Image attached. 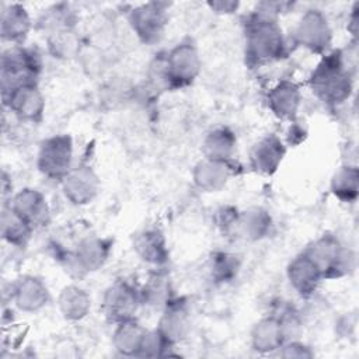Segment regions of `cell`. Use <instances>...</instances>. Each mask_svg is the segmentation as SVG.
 <instances>
[{
  "mask_svg": "<svg viewBox=\"0 0 359 359\" xmlns=\"http://www.w3.org/2000/svg\"><path fill=\"white\" fill-rule=\"evenodd\" d=\"M233 144L234 142H233L231 133L226 132L224 129L212 132L205 142L208 158L227 160L230 151L233 150Z\"/></svg>",
  "mask_w": 359,
  "mask_h": 359,
  "instance_id": "44dd1931",
  "label": "cell"
},
{
  "mask_svg": "<svg viewBox=\"0 0 359 359\" xmlns=\"http://www.w3.org/2000/svg\"><path fill=\"white\" fill-rule=\"evenodd\" d=\"M65 189L69 196L77 203H83L95 192V177L90 170H77L70 174H66Z\"/></svg>",
  "mask_w": 359,
  "mask_h": 359,
  "instance_id": "5bb4252c",
  "label": "cell"
},
{
  "mask_svg": "<svg viewBox=\"0 0 359 359\" xmlns=\"http://www.w3.org/2000/svg\"><path fill=\"white\" fill-rule=\"evenodd\" d=\"M72 157V144L69 137L59 136L46 140L39 153V165L43 172L52 177L67 174Z\"/></svg>",
  "mask_w": 359,
  "mask_h": 359,
  "instance_id": "52a82bcc",
  "label": "cell"
},
{
  "mask_svg": "<svg viewBox=\"0 0 359 359\" xmlns=\"http://www.w3.org/2000/svg\"><path fill=\"white\" fill-rule=\"evenodd\" d=\"M282 143L276 137L271 136L255 144L251 153V160L257 170L271 172L278 167L279 161L282 160Z\"/></svg>",
  "mask_w": 359,
  "mask_h": 359,
  "instance_id": "4fadbf2b",
  "label": "cell"
},
{
  "mask_svg": "<svg viewBox=\"0 0 359 359\" xmlns=\"http://www.w3.org/2000/svg\"><path fill=\"white\" fill-rule=\"evenodd\" d=\"M167 80L184 84L189 83L198 73L199 59L195 48L191 43L178 45L165 59Z\"/></svg>",
  "mask_w": 359,
  "mask_h": 359,
  "instance_id": "8992f818",
  "label": "cell"
},
{
  "mask_svg": "<svg viewBox=\"0 0 359 359\" xmlns=\"http://www.w3.org/2000/svg\"><path fill=\"white\" fill-rule=\"evenodd\" d=\"M289 279L290 283L302 293H311L317 283L320 282L321 272L317 268V265L313 262V259L307 255L303 254L300 257H297L289 266Z\"/></svg>",
  "mask_w": 359,
  "mask_h": 359,
  "instance_id": "9c48e42d",
  "label": "cell"
},
{
  "mask_svg": "<svg viewBox=\"0 0 359 359\" xmlns=\"http://www.w3.org/2000/svg\"><path fill=\"white\" fill-rule=\"evenodd\" d=\"M29 29V17L20 4H10L1 13V34L6 39H22Z\"/></svg>",
  "mask_w": 359,
  "mask_h": 359,
  "instance_id": "7c38bea8",
  "label": "cell"
},
{
  "mask_svg": "<svg viewBox=\"0 0 359 359\" xmlns=\"http://www.w3.org/2000/svg\"><path fill=\"white\" fill-rule=\"evenodd\" d=\"M136 250L149 262H161L165 258V248L161 236L157 231H144L136 240Z\"/></svg>",
  "mask_w": 359,
  "mask_h": 359,
  "instance_id": "e0dca14e",
  "label": "cell"
},
{
  "mask_svg": "<svg viewBox=\"0 0 359 359\" xmlns=\"http://www.w3.org/2000/svg\"><path fill=\"white\" fill-rule=\"evenodd\" d=\"M313 87L328 102H339L349 95L351 80L339 59L331 56L318 66L313 76Z\"/></svg>",
  "mask_w": 359,
  "mask_h": 359,
  "instance_id": "3957f363",
  "label": "cell"
},
{
  "mask_svg": "<svg viewBox=\"0 0 359 359\" xmlns=\"http://www.w3.org/2000/svg\"><path fill=\"white\" fill-rule=\"evenodd\" d=\"M128 283L118 282L112 285L105 293V309L109 316H114L118 320L126 321L130 314L136 310L137 296Z\"/></svg>",
  "mask_w": 359,
  "mask_h": 359,
  "instance_id": "ba28073f",
  "label": "cell"
},
{
  "mask_svg": "<svg viewBox=\"0 0 359 359\" xmlns=\"http://www.w3.org/2000/svg\"><path fill=\"white\" fill-rule=\"evenodd\" d=\"M11 108L21 116L35 119L41 115L43 100L34 84H25L11 90Z\"/></svg>",
  "mask_w": 359,
  "mask_h": 359,
  "instance_id": "30bf717a",
  "label": "cell"
},
{
  "mask_svg": "<svg viewBox=\"0 0 359 359\" xmlns=\"http://www.w3.org/2000/svg\"><path fill=\"white\" fill-rule=\"evenodd\" d=\"M60 307L67 317H81L87 311L88 307V297L84 293V290L76 287V286H69L66 287L62 294H60Z\"/></svg>",
  "mask_w": 359,
  "mask_h": 359,
  "instance_id": "d6986e66",
  "label": "cell"
},
{
  "mask_svg": "<svg viewBox=\"0 0 359 359\" xmlns=\"http://www.w3.org/2000/svg\"><path fill=\"white\" fill-rule=\"evenodd\" d=\"M208 6L217 13H233L238 8V3L237 1H213V3H208Z\"/></svg>",
  "mask_w": 359,
  "mask_h": 359,
  "instance_id": "7402d4cb",
  "label": "cell"
},
{
  "mask_svg": "<svg viewBox=\"0 0 359 359\" xmlns=\"http://www.w3.org/2000/svg\"><path fill=\"white\" fill-rule=\"evenodd\" d=\"M165 7L164 3H147L132 10L130 25L144 42L157 41L163 35L167 22Z\"/></svg>",
  "mask_w": 359,
  "mask_h": 359,
  "instance_id": "277c9868",
  "label": "cell"
},
{
  "mask_svg": "<svg viewBox=\"0 0 359 359\" xmlns=\"http://www.w3.org/2000/svg\"><path fill=\"white\" fill-rule=\"evenodd\" d=\"M306 254L317 265L323 278L341 276L352 268L353 257L351 252L330 236L317 240Z\"/></svg>",
  "mask_w": 359,
  "mask_h": 359,
  "instance_id": "7a4b0ae2",
  "label": "cell"
},
{
  "mask_svg": "<svg viewBox=\"0 0 359 359\" xmlns=\"http://www.w3.org/2000/svg\"><path fill=\"white\" fill-rule=\"evenodd\" d=\"M18 293V304L22 307L38 309L46 302V289L41 282L34 278L25 279L17 290Z\"/></svg>",
  "mask_w": 359,
  "mask_h": 359,
  "instance_id": "ffe728a7",
  "label": "cell"
},
{
  "mask_svg": "<svg viewBox=\"0 0 359 359\" xmlns=\"http://www.w3.org/2000/svg\"><path fill=\"white\" fill-rule=\"evenodd\" d=\"M296 35L304 46L313 50H323L328 46L331 41V29L328 21L320 10H307L304 15H302Z\"/></svg>",
  "mask_w": 359,
  "mask_h": 359,
  "instance_id": "5b68a950",
  "label": "cell"
},
{
  "mask_svg": "<svg viewBox=\"0 0 359 359\" xmlns=\"http://www.w3.org/2000/svg\"><path fill=\"white\" fill-rule=\"evenodd\" d=\"M247 45L250 55L259 60L276 57L282 52V31L272 14L265 13L262 8L258 11L248 24Z\"/></svg>",
  "mask_w": 359,
  "mask_h": 359,
  "instance_id": "6da1fadb",
  "label": "cell"
},
{
  "mask_svg": "<svg viewBox=\"0 0 359 359\" xmlns=\"http://www.w3.org/2000/svg\"><path fill=\"white\" fill-rule=\"evenodd\" d=\"M14 202L15 205L13 208V212L17 213L29 226L43 222L45 216L48 215L46 203L43 198L32 189H27L25 192H21Z\"/></svg>",
  "mask_w": 359,
  "mask_h": 359,
  "instance_id": "8fae6325",
  "label": "cell"
},
{
  "mask_svg": "<svg viewBox=\"0 0 359 359\" xmlns=\"http://www.w3.org/2000/svg\"><path fill=\"white\" fill-rule=\"evenodd\" d=\"M299 90L289 83L279 84L271 94V105L279 116H292L299 105Z\"/></svg>",
  "mask_w": 359,
  "mask_h": 359,
  "instance_id": "2e32d148",
  "label": "cell"
},
{
  "mask_svg": "<svg viewBox=\"0 0 359 359\" xmlns=\"http://www.w3.org/2000/svg\"><path fill=\"white\" fill-rule=\"evenodd\" d=\"M332 191L344 201H353L358 195V170L355 167L341 168L332 178Z\"/></svg>",
  "mask_w": 359,
  "mask_h": 359,
  "instance_id": "ac0fdd59",
  "label": "cell"
},
{
  "mask_svg": "<svg viewBox=\"0 0 359 359\" xmlns=\"http://www.w3.org/2000/svg\"><path fill=\"white\" fill-rule=\"evenodd\" d=\"M229 178V165L226 160H213L201 163L196 170V182L206 189H217Z\"/></svg>",
  "mask_w": 359,
  "mask_h": 359,
  "instance_id": "9a60e30c",
  "label": "cell"
}]
</instances>
